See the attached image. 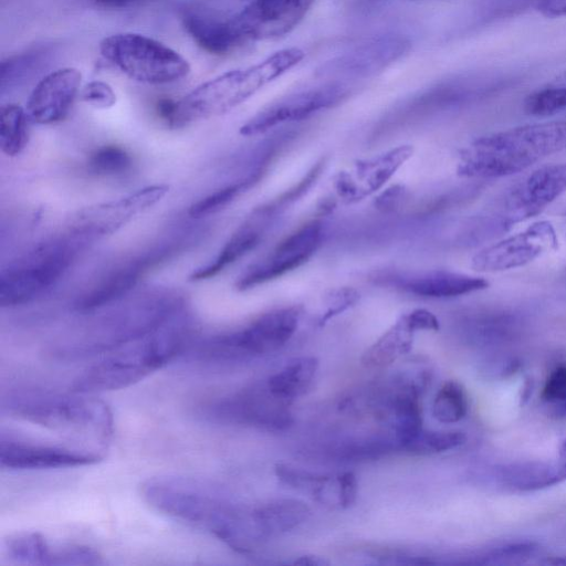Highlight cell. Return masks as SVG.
I'll return each instance as SVG.
<instances>
[{
  "label": "cell",
  "instance_id": "obj_1",
  "mask_svg": "<svg viewBox=\"0 0 566 566\" xmlns=\"http://www.w3.org/2000/svg\"><path fill=\"white\" fill-rule=\"evenodd\" d=\"M143 497L167 516L205 531L240 554L264 542L254 507L238 504L207 481L184 476H157L142 486Z\"/></svg>",
  "mask_w": 566,
  "mask_h": 566
},
{
  "label": "cell",
  "instance_id": "obj_2",
  "mask_svg": "<svg viewBox=\"0 0 566 566\" xmlns=\"http://www.w3.org/2000/svg\"><path fill=\"white\" fill-rule=\"evenodd\" d=\"M2 413L43 427L76 442L104 451L114 431L108 406L92 395L71 391L18 390L1 402Z\"/></svg>",
  "mask_w": 566,
  "mask_h": 566
},
{
  "label": "cell",
  "instance_id": "obj_3",
  "mask_svg": "<svg viewBox=\"0 0 566 566\" xmlns=\"http://www.w3.org/2000/svg\"><path fill=\"white\" fill-rule=\"evenodd\" d=\"M566 148V118L484 135L461 151L458 174L499 178L521 172Z\"/></svg>",
  "mask_w": 566,
  "mask_h": 566
},
{
  "label": "cell",
  "instance_id": "obj_4",
  "mask_svg": "<svg viewBox=\"0 0 566 566\" xmlns=\"http://www.w3.org/2000/svg\"><path fill=\"white\" fill-rule=\"evenodd\" d=\"M189 334L188 324L177 313L156 331L88 367L75 378L71 391L94 395L134 385L177 357Z\"/></svg>",
  "mask_w": 566,
  "mask_h": 566
},
{
  "label": "cell",
  "instance_id": "obj_5",
  "mask_svg": "<svg viewBox=\"0 0 566 566\" xmlns=\"http://www.w3.org/2000/svg\"><path fill=\"white\" fill-rule=\"evenodd\" d=\"M303 57L304 52L298 48L282 49L254 65L228 71L200 84L178 99L177 127L231 111Z\"/></svg>",
  "mask_w": 566,
  "mask_h": 566
},
{
  "label": "cell",
  "instance_id": "obj_6",
  "mask_svg": "<svg viewBox=\"0 0 566 566\" xmlns=\"http://www.w3.org/2000/svg\"><path fill=\"white\" fill-rule=\"evenodd\" d=\"M87 242L69 232L11 263L0 276V305L17 306L44 294L64 275Z\"/></svg>",
  "mask_w": 566,
  "mask_h": 566
},
{
  "label": "cell",
  "instance_id": "obj_7",
  "mask_svg": "<svg viewBox=\"0 0 566 566\" xmlns=\"http://www.w3.org/2000/svg\"><path fill=\"white\" fill-rule=\"evenodd\" d=\"M99 52L129 78L153 85L179 81L190 73L188 61L174 49L144 34L115 33L103 39Z\"/></svg>",
  "mask_w": 566,
  "mask_h": 566
},
{
  "label": "cell",
  "instance_id": "obj_8",
  "mask_svg": "<svg viewBox=\"0 0 566 566\" xmlns=\"http://www.w3.org/2000/svg\"><path fill=\"white\" fill-rule=\"evenodd\" d=\"M300 318L296 307H282L260 315L237 332L211 339L200 350L206 360L227 361L273 353L294 335Z\"/></svg>",
  "mask_w": 566,
  "mask_h": 566
},
{
  "label": "cell",
  "instance_id": "obj_9",
  "mask_svg": "<svg viewBox=\"0 0 566 566\" xmlns=\"http://www.w3.org/2000/svg\"><path fill=\"white\" fill-rule=\"evenodd\" d=\"M566 191V163L542 166L507 189L491 210V228L506 230L539 214Z\"/></svg>",
  "mask_w": 566,
  "mask_h": 566
},
{
  "label": "cell",
  "instance_id": "obj_10",
  "mask_svg": "<svg viewBox=\"0 0 566 566\" xmlns=\"http://www.w3.org/2000/svg\"><path fill=\"white\" fill-rule=\"evenodd\" d=\"M411 49L401 34H382L321 64L316 76L329 80H357L376 75L403 57ZM335 80V82H337Z\"/></svg>",
  "mask_w": 566,
  "mask_h": 566
},
{
  "label": "cell",
  "instance_id": "obj_11",
  "mask_svg": "<svg viewBox=\"0 0 566 566\" xmlns=\"http://www.w3.org/2000/svg\"><path fill=\"white\" fill-rule=\"evenodd\" d=\"M168 192L167 185H151L117 200L86 207L76 213L70 231L88 241L112 234L148 211Z\"/></svg>",
  "mask_w": 566,
  "mask_h": 566
},
{
  "label": "cell",
  "instance_id": "obj_12",
  "mask_svg": "<svg viewBox=\"0 0 566 566\" xmlns=\"http://www.w3.org/2000/svg\"><path fill=\"white\" fill-rule=\"evenodd\" d=\"M350 93L340 82H329L289 95L260 111L240 128L243 136H255L284 124L305 119L313 114L329 108Z\"/></svg>",
  "mask_w": 566,
  "mask_h": 566
},
{
  "label": "cell",
  "instance_id": "obj_13",
  "mask_svg": "<svg viewBox=\"0 0 566 566\" xmlns=\"http://www.w3.org/2000/svg\"><path fill=\"white\" fill-rule=\"evenodd\" d=\"M557 245V234L548 221H538L524 231L510 235L475 253L472 269L479 272H500L516 269L537 259Z\"/></svg>",
  "mask_w": 566,
  "mask_h": 566
},
{
  "label": "cell",
  "instance_id": "obj_14",
  "mask_svg": "<svg viewBox=\"0 0 566 566\" xmlns=\"http://www.w3.org/2000/svg\"><path fill=\"white\" fill-rule=\"evenodd\" d=\"M322 235L321 221L303 224L277 243L264 259L251 265L237 281V289L249 290L297 269L315 253Z\"/></svg>",
  "mask_w": 566,
  "mask_h": 566
},
{
  "label": "cell",
  "instance_id": "obj_15",
  "mask_svg": "<svg viewBox=\"0 0 566 566\" xmlns=\"http://www.w3.org/2000/svg\"><path fill=\"white\" fill-rule=\"evenodd\" d=\"M102 458L101 453L77 447L41 443L4 432L0 437V464L11 470L84 467Z\"/></svg>",
  "mask_w": 566,
  "mask_h": 566
},
{
  "label": "cell",
  "instance_id": "obj_16",
  "mask_svg": "<svg viewBox=\"0 0 566 566\" xmlns=\"http://www.w3.org/2000/svg\"><path fill=\"white\" fill-rule=\"evenodd\" d=\"M291 402L275 396L264 384H255L223 399L212 408L213 417L268 430L289 427Z\"/></svg>",
  "mask_w": 566,
  "mask_h": 566
},
{
  "label": "cell",
  "instance_id": "obj_17",
  "mask_svg": "<svg viewBox=\"0 0 566 566\" xmlns=\"http://www.w3.org/2000/svg\"><path fill=\"white\" fill-rule=\"evenodd\" d=\"M316 0H252L233 17L248 42L276 40L305 18Z\"/></svg>",
  "mask_w": 566,
  "mask_h": 566
},
{
  "label": "cell",
  "instance_id": "obj_18",
  "mask_svg": "<svg viewBox=\"0 0 566 566\" xmlns=\"http://www.w3.org/2000/svg\"><path fill=\"white\" fill-rule=\"evenodd\" d=\"M179 247V243L163 245L116 268L95 287L81 296L75 307L81 312H90L120 300L148 271L169 260Z\"/></svg>",
  "mask_w": 566,
  "mask_h": 566
},
{
  "label": "cell",
  "instance_id": "obj_19",
  "mask_svg": "<svg viewBox=\"0 0 566 566\" xmlns=\"http://www.w3.org/2000/svg\"><path fill=\"white\" fill-rule=\"evenodd\" d=\"M82 74L75 67L54 70L41 78L32 90L27 114L40 125L62 120L70 112L81 87Z\"/></svg>",
  "mask_w": 566,
  "mask_h": 566
},
{
  "label": "cell",
  "instance_id": "obj_20",
  "mask_svg": "<svg viewBox=\"0 0 566 566\" xmlns=\"http://www.w3.org/2000/svg\"><path fill=\"white\" fill-rule=\"evenodd\" d=\"M275 211L272 203L256 208L232 233L218 255L210 263L195 270L189 281L211 279L252 251L262 240Z\"/></svg>",
  "mask_w": 566,
  "mask_h": 566
},
{
  "label": "cell",
  "instance_id": "obj_21",
  "mask_svg": "<svg viewBox=\"0 0 566 566\" xmlns=\"http://www.w3.org/2000/svg\"><path fill=\"white\" fill-rule=\"evenodd\" d=\"M182 23L197 45L213 55L228 54L248 42L233 18L223 20L201 11H187Z\"/></svg>",
  "mask_w": 566,
  "mask_h": 566
},
{
  "label": "cell",
  "instance_id": "obj_22",
  "mask_svg": "<svg viewBox=\"0 0 566 566\" xmlns=\"http://www.w3.org/2000/svg\"><path fill=\"white\" fill-rule=\"evenodd\" d=\"M489 281L481 276L437 270L397 280V285L410 294L427 298H450L484 290Z\"/></svg>",
  "mask_w": 566,
  "mask_h": 566
},
{
  "label": "cell",
  "instance_id": "obj_23",
  "mask_svg": "<svg viewBox=\"0 0 566 566\" xmlns=\"http://www.w3.org/2000/svg\"><path fill=\"white\" fill-rule=\"evenodd\" d=\"M500 478L518 491L545 489L566 481V459L554 462H525L500 470Z\"/></svg>",
  "mask_w": 566,
  "mask_h": 566
},
{
  "label": "cell",
  "instance_id": "obj_24",
  "mask_svg": "<svg viewBox=\"0 0 566 566\" xmlns=\"http://www.w3.org/2000/svg\"><path fill=\"white\" fill-rule=\"evenodd\" d=\"M310 513V507L295 499H276L254 507L256 523L265 541L295 528L308 518Z\"/></svg>",
  "mask_w": 566,
  "mask_h": 566
},
{
  "label": "cell",
  "instance_id": "obj_25",
  "mask_svg": "<svg viewBox=\"0 0 566 566\" xmlns=\"http://www.w3.org/2000/svg\"><path fill=\"white\" fill-rule=\"evenodd\" d=\"M407 314L402 315L381 335L361 357V364L369 369H381L411 350L413 334Z\"/></svg>",
  "mask_w": 566,
  "mask_h": 566
},
{
  "label": "cell",
  "instance_id": "obj_26",
  "mask_svg": "<svg viewBox=\"0 0 566 566\" xmlns=\"http://www.w3.org/2000/svg\"><path fill=\"white\" fill-rule=\"evenodd\" d=\"M64 545L52 546L43 535L36 532H20L4 542L7 556L22 565L63 564Z\"/></svg>",
  "mask_w": 566,
  "mask_h": 566
},
{
  "label": "cell",
  "instance_id": "obj_27",
  "mask_svg": "<svg viewBox=\"0 0 566 566\" xmlns=\"http://www.w3.org/2000/svg\"><path fill=\"white\" fill-rule=\"evenodd\" d=\"M317 368L318 360L316 357H297L272 375L266 380V385L275 396L291 402L310 389Z\"/></svg>",
  "mask_w": 566,
  "mask_h": 566
},
{
  "label": "cell",
  "instance_id": "obj_28",
  "mask_svg": "<svg viewBox=\"0 0 566 566\" xmlns=\"http://www.w3.org/2000/svg\"><path fill=\"white\" fill-rule=\"evenodd\" d=\"M410 145H400L376 157L358 160L355 170L364 184L366 196L380 189L395 172L412 156Z\"/></svg>",
  "mask_w": 566,
  "mask_h": 566
},
{
  "label": "cell",
  "instance_id": "obj_29",
  "mask_svg": "<svg viewBox=\"0 0 566 566\" xmlns=\"http://www.w3.org/2000/svg\"><path fill=\"white\" fill-rule=\"evenodd\" d=\"M51 54L50 48L38 46L3 60L0 66L1 93L20 86L35 75L49 63Z\"/></svg>",
  "mask_w": 566,
  "mask_h": 566
},
{
  "label": "cell",
  "instance_id": "obj_30",
  "mask_svg": "<svg viewBox=\"0 0 566 566\" xmlns=\"http://www.w3.org/2000/svg\"><path fill=\"white\" fill-rule=\"evenodd\" d=\"M30 118L27 111L17 104H7L0 109V148L9 157L19 155L29 139Z\"/></svg>",
  "mask_w": 566,
  "mask_h": 566
},
{
  "label": "cell",
  "instance_id": "obj_31",
  "mask_svg": "<svg viewBox=\"0 0 566 566\" xmlns=\"http://www.w3.org/2000/svg\"><path fill=\"white\" fill-rule=\"evenodd\" d=\"M468 409L467 392L455 380L446 381L438 390L432 403V415L442 423H455L462 420Z\"/></svg>",
  "mask_w": 566,
  "mask_h": 566
},
{
  "label": "cell",
  "instance_id": "obj_32",
  "mask_svg": "<svg viewBox=\"0 0 566 566\" xmlns=\"http://www.w3.org/2000/svg\"><path fill=\"white\" fill-rule=\"evenodd\" d=\"M524 109L542 117L566 111V73L532 92L524 101Z\"/></svg>",
  "mask_w": 566,
  "mask_h": 566
},
{
  "label": "cell",
  "instance_id": "obj_33",
  "mask_svg": "<svg viewBox=\"0 0 566 566\" xmlns=\"http://www.w3.org/2000/svg\"><path fill=\"white\" fill-rule=\"evenodd\" d=\"M274 472L282 483L304 492H310L316 501L327 503L328 488L333 482L331 476L316 474L283 463H277Z\"/></svg>",
  "mask_w": 566,
  "mask_h": 566
},
{
  "label": "cell",
  "instance_id": "obj_34",
  "mask_svg": "<svg viewBox=\"0 0 566 566\" xmlns=\"http://www.w3.org/2000/svg\"><path fill=\"white\" fill-rule=\"evenodd\" d=\"M259 179V174H253L243 180L220 188L190 206V217L199 219L224 209L241 193L248 190Z\"/></svg>",
  "mask_w": 566,
  "mask_h": 566
},
{
  "label": "cell",
  "instance_id": "obj_35",
  "mask_svg": "<svg viewBox=\"0 0 566 566\" xmlns=\"http://www.w3.org/2000/svg\"><path fill=\"white\" fill-rule=\"evenodd\" d=\"M467 441L461 431H422L405 448L406 451L417 454L440 453L455 449Z\"/></svg>",
  "mask_w": 566,
  "mask_h": 566
},
{
  "label": "cell",
  "instance_id": "obj_36",
  "mask_svg": "<svg viewBox=\"0 0 566 566\" xmlns=\"http://www.w3.org/2000/svg\"><path fill=\"white\" fill-rule=\"evenodd\" d=\"M132 166L130 155L122 147L107 145L94 150L87 160L88 169L102 176L126 172Z\"/></svg>",
  "mask_w": 566,
  "mask_h": 566
},
{
  "label": "cell",
  "instance_id": "obj_37",
  "mask_svg": "<svg viewBox=\"0 0 566 566\" xmlns=\"http://www.w3.org/2000/svg\"><path fill=\"white\" fill-rule=\"evenodd\" d=\"M541 398L552 415L566 417V365H559L549 373Z\"/></svg>",
  "mask_w": 566,
  "mask_h": 566
},
{
  "label": "cell",
  "instance_id": "obj_38",
  "mask_svg": "<svg viewBox=\"0 0 566 566\" xmlns=\"http://www.w3.org/2000/svg\"><path fill=\"white\" fill-rule=\"evenodd\" d=\"M538 551L534 542L506 544L481 556L478 564H515L531 558Z\"/></svg>",
  "mask_w": 566,
  "mask_h": 566
},
{
  "label": "cell",
  "instance_id": "obj_39",
  "mask_svg": "<svg viewBox=\"0 0 566 566\" xmlns=\"http://www.w3.org/2000/svg\"><path fill=\"white\" fill-rule=\"evenodd\" d=\"M81 99L95 108L107 109L115 105L116 94L108 83L92 81L82 88Z\"/></svg>",
  "mask_w": 566,
  "mask_h": 566
},
{
  "label": "cell",
  "instance_id": "obj_40",
  "mask_svg": "<svg viewBox=\"0 0 566 566\" xmlns=\"http://www.w3.org/2000/svg\"><path fill=\"white\" fill-rule=\"evenodd\" d=\"M359 298V294L356 290L350 287H343L333 291L328 295V308L322 316L319 323L323 324L329 318L344 312L352 305H354Z\"/></svg>",
  "mask_w": 566,
  "mask_h": 566
},
{
  "label": "cell",
  "instance_id": "obj_41",
  "mask_svg": "<svg viewBox=\"0 0 566 566\" xmlns=\"http://www.w3.org/2000/svg\"><path fill=\"white\" fill-rule=\"evenodd\" d=\"M337 482V504L347 509L352 506L357 497L358 483L353 472H344L336 476Z\"/></svg>",
  "mask_w": 566,
  "mask_h": 566
},
{
  "label": "cell",
  "instance_id": "obj_42",
  "mask_svg": "<svg viewBox=\"0 0 566 566\" xmlns=\"http://www.w3.org/2000/svg\"><path fill=\"white\" fill-rule=\"evenodd\" d=\"M334 187L339 197L348 202L359 201L366 197L357 181L345 171L335 177Z\"/></svg>",
  "mask_w": 566,
  "mask_h": 566
},
{
  "label": "cell",
  "instance_id": "obj_43",
  "mask_svg": "<svg viewBox=\"0 0 566 566\" xmlns=\"http://www.w3.org/2000/svg\"><path fill=\"white\" fill-rule=\"evenodd\" d=\"M407 317L417 331H438L440 327L438 318L429 311L417 308L407 313Z\"/></svg>",
  "mask_w": 566,
  "mask_h": 566
},
{
  "label": "cell",
  "instance_id": "obj_44",
  "mask_svg": "<svg viewBox=\"0 0 566 566\" xmlns=\"http://www.w3.org/2000/svg\"><path fill=\"white\" fill-rule=\"evenodd\" d=\"M156 112L169 127L177 128L178 101L160 98L156 104Z\"/></svg>",
  "mask_w": 566,
  "mask_h": 566
},
{
  "label": "cell",
  "instance_id": "obj_45",
  "mask_svg": "<svg viewBox=\"0 0 566 566\" xmlns=\"http://www.w3.org/2000/svg\"><path fill=\"white\" fill-rule=\"evenodd\" d=\"M92 3L104 10H124L143 4L147 0H91Z\"/></svg>",
  "mask_w": 566,
  "mask_h": 566
},
{
  "label": "cell",
  "instance_id": "obj_46",
  "mask_svg": "<svg viewBox=\"0 0 566 566\" xmlns=\"http://www.w3.org/2000/svg\"><path fill=\"white\" fill-rule=\"evenodd\" d=\"M542 10L546 15H566V0H544Z\"/></svg>",
  "mask_w": 566,
  "mask_h": 566
},
{
  "label": "cell",
  "instance_id": "obj_47",
  "mask_svg": "<svg viewBox=\"0 0 566 566\" xmlns=\"http://www.w3.org/2000/svg\"><path fill=\"white\" fill-rule=\"evenodd\" d=\"M402 189L392 187L384 192L377 200V206L382 209L394 208Z\"/></svg>",
  "mask_w": 566,
  "mask_h": 566
},
{
  "label": "cell",
  "instance_id": "obj_48",
  "mask_svg": "<svg viewBox=\"0 0 566 566\" xmlns=\"http://www.w3.org/2000/svg\"><path fill=\"white\" fill-rule=\"evenodd\" d=\"M293 564L301 566H325L328 565L329 562L317 555H303L295 559Z\"/></svg>",
  "mask_w": 566,
  "mask_h": 566
},
{
  "label": "cell",
  "instance_id": "obj_49",
  "mask_svg": "<svg viewBox=\"0 0 566 566\" xmlns=\"http://www.w3.org/2000/svg\"><path fill=\"white\" fill-rule=\"evenodd\" d=\"M547 564L566 566V555L565 556H556L547 559Z\"/></svg>",
  "mask_w": 566,
  "mask_h": 566
}]
</instances>
